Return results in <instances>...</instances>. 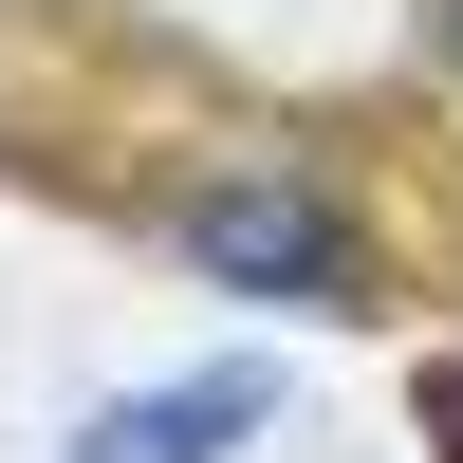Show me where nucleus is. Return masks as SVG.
I'll list each match as a JSON object with an SVG mask.
<instances>
[{
    "label": "nucleus",
    "mask_w": 463,
    "mask_h": 463,
    "mask_svg": "<svg viewBox=\"0 0 463 463\" xmlns=\"http://www.w3.org/2000/svg\"><path fill=\"white\" fill-rule=\"evenodd\" d=\"M279 408V371H185V390H130V408H93L74 427V463H222Z\"/></svg>",
    "instance_id": "nucleus-2"
},
{
    "label": "nucleus",
    "mask_w": 463,
    "mask_h": 463,
    "mask_svg": "<svg viewBox=\"0 0 463 463\" xmlns=\"http://www.w3.org/2000/svg\"><path fill=\"white\" fill-rule=\"evenodd\" d=\"M408 408H427V445L463 463V353H427V390H408Z\"/></svg>",
    "instance_id": "nucleus-3"
},
{
    "label": "nucleus",
    "mask_w": 463,
    "mask_h": 463,
    "mask_svg": "<svg viewBox=\"0 0 463 463\" xmlns=\"http://www.w3.org/2000/svg\"><path fill=\"white\" fill-rule=\"evenodd\" d=\"M427 56H445V93H463V0H427Z\"/></svg>",
    "instance_id": "nucleus-4"
},
{
    "label": "nucleus",
    "mask_w": 463,
    "mask_h": 463,
    "mask_svg": "<svg viewBox=\"0 0 463 463\" xmlns=\"http://www.w3.org/2000/svg\"><path fill=\"white\" fill-rule=\"evenodd\" d=\"M185 260H204L222 297H279V316H371V222L334 204V185H297V167H222V185H185Z\"/></svg>",
    "instance_id": "nucleus-1"
}]
</instances>
